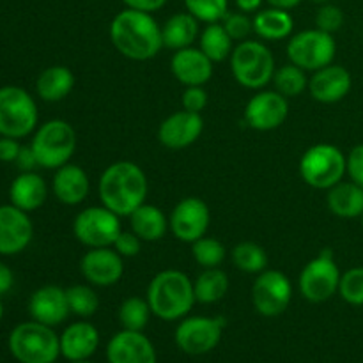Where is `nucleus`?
Segmentation results:
<instances>
[{
  "instance_id": "nucleus-35",
  "label": "nucleus",
  "mask_w": 363,
  "mask_h": 363,
  "mask_svg": "<svg viewBox=\"0 0 363 363\" xmlns=\"http://www.w3.org/2000/svg\"><path fill=\"white\" fill-rule=\"evenodd\" d=\"M151 307L147 300L138 296L126 298L119 307V323L123 330L142 332L151 319Z\"/></svg>"
},
{
  "instance_id": "nucleus-3",
  "label": "nucleus",
  "mask_w": 363,
  "mask_h": 363,
  "mask_svg": "<svg viewBox=\"0 0 363 363\" xmlns=\"http://www.w3.org/2000/svg\"><path fill=\"white\" fill-rule=\"evenodd\" d=\"M151 312L162 321H179L194 308V280L179 269H163L151 279L147 286Z\"/></svg>"
},
{
  "instance_id": "nucleus-44",
  "label": "nucleus",
  "mask_w": 363,
  "mask_h": 363,
  "mask_svg": "<svg viewBox=\"0 0 363 363\" xmlns=\"http://www.w3.org/2000/svg\"><path fill=\"white\" fill-rule=\"evenodd\" d=\"M346 172L353 183L363 188V144L354 145L346 156Z\"/></svg>"
},
{
  "instance_id": "nucleus-14",
  "label": "nucleus",
  "mask_w": 363,
  "mask_h": 363,
  "mask_svg": "<svg viewBox=\"0 0 363 363\" xmlns=\"http://www.w3.org/2000/svg\"><path fill=\"white\" fill-rule=\"evenodd\" d=\"M211 223V211L199 197H184L174 206L169 218V229L183 243H194L206 236Z\"/></svg>"
},
{
  "instance_id": "nucleus-25",
  "label": "nucleus",
  "mask_w": 363,
  "mask_h": 363,
  "mask_svg": "<svg viewBox=\"0 0 363 363\" xmlns=\"http://www.w3.org/2000/svg\"><path fill=\"white\" fill-rule=\"evenodd\" d=\"M48 197V186L38 172H21L9 188L11 204L32 213L41 208Z\"/></svg>"
},
{
  "instance_id": "nucleus-27",
  "label": "nucleus",
  "mask_w": 363,
  "mask_h": 363,
  "mask_svg": "<svg viewBox=\"0 0 363 363\" xmlns=\"http://www.w3.org/2000/svg\"><path fill=\"white\" fill-rule=\"evenodd\" d=\"M326 204L339 218H358L363 213V188L353 181H340L328 190Z\"/></svg>"
},
{
  "instance_id": "nucleus-28",
  "label": "nucleus",
  "mask_w": 363,
  "mask_h": 363,
  "mask_svg": "<svg viewBox=\"0 0 363 363\" xmlns=\"http://www.w3.org/2000/svg\"><path fill=\"white\" fill-rule=\"evenodd\" d=\"M252 20H254V34L264 41H280L293 35L294 20L286 9L269 6L268 9H259Z\"/></svg>"
},
{
  "instance_id": "nucleus-7",
  "label": "nucleus",
  "mask_w": 363,
  "mask_h": 363,
  "mask_svg": "<svg viewBox=\"0 0 363 363\" xmlns=\"http://www.w3.org/2000/svg\"><path fill=\"white\" fill-rule=\"evenodd\" d=\"M38 105L25 89L0 87V137H28L38 128Z\"/></svg>"
},
{
  "instance_id": "nucleus-18",
  "label": "nucleus",
  "mask_w": 363,
  "mask_h": 363,
  "mask_svg": "<svg viewBox=\"0 0 363 363\" xmlns=\"http://www.w3.org/2000/svg\"><path fill=\"white\" fill-rule=\"evenodd\" d=\"M202 131H204V119L201 113L179 110L162 121L158 128V140L163 147L177 151L195 144L201 138Z\"/></svg>"
},
{
  "instance_id": "nucleus-19",
  "label": "nucleus",
  "mask_w": 363,
  "mask_h": 363,
  "mask_svg": "<svg viewBox=\"0 0 363 363\" xmlns=\"http://www.w3.org/2000/svg\"><path fill=\"white\" fill-rule=\"evenodd\" d=\"M213 60L199 46L176 50L170 59V69L176 80L184 87H204L213 77Z\"/></svg>"
},
{
  "instance_id": "nucleus-52",
  "label": "nucleus",
  "mask_w": 363,
  "mask_h": 363,
  "mask_svg": "<svg viewBox=\"0 0 363 363\" xmlns=\"http://www.w3.org/2000/svg\"><path fill=\"white\" fill-rule=\"evenodd\" d=\"M312 2H315V4H328L330 0H312Z\"/></svg>"
},
{
  "instance_id": "nucleus-13",
  "label": "nucleus",
  "mask_w": 363,
  "mask_h": 363,
  "mask_svg": "<svg viewBox=\"0 0 363 363\" xmlns=\"http://www.w3.org/2000/svg\"><path fill=\"white\" fill-rule=\"evenodd\" d=\"M223 328H225L223 318H206V315L183 318V321L176 328L174 339L183 353L199 357L218 346Z\"/></svg>"
},
{
  "instance_id": "nucleus-30",
  "label": "nucleus",
  "mask_w": 363,
  "mask_h": 363,
  "mask_svg": "<svg viewBox=\"0 0 363 363\" xmlns=\"http://www.w3.org/2000/svg\"><path fill=\"white\" fill-rule=\"evenodd\" d=\"M74 87V74L66 66H50L35 80V94L48 103L62 101Z\"/></svg>"
},
{
  "instance_id": "nucleus-16",
  "label": "nucleus",
  "mask_w": 363,
  "mask_h": 363,
  "mask_svg": "<svg viewBox=\"0 0 363 363\" xmlns=\"http://www.w3.org/2000/svg\"><path fill=\"white\" fill-rule=\"evenodd\" d=\"M80 272L92 287L116 286L124 275V257L113 247L89 248L80 259Z\"/></svg>"
},
{
  "instance_id": "nucleus-46",
  "label": "nucleus",
  "mask_w": 363,
  "mask_h": 363,
  "mask_svg": "<svg viewBox=\"0 0 363 363\" xmlns=\"http://www.w3.org/2000/svg\"><path fill=\"white\" fill-rule=\"evenodd\" d=\"M16 167L21 170V172H34L39 167L38 158H35L34 151H32L30 145H21L20 155L16 158Z\"/></svg>"
},
{
  "instance_id": "nucleus-51",
  "label": "nucleus",
  "mask_w": 363,
  "mask_h": 363,
  "mask_svg": "<svg viewBox=\"0 0 363 363\" xmlns=\"http://www.w3.org/2000/svg\"><path fill=\"white\" fill-rule=\"evenodd\" d=\"M2 318H4V303L0 301V321H2Z\"/></svg>"
},
{
  "instance_id": "nucleus-50",
  "label": "nucleus",
  "mask_w": 363,
  "mask_h": 363,
  "mask_svg": "<svg viewBox=\"0 0 363 363\" xmlns=\"http://www.w3.org/2000/svg\"><path fill=\"white\" fill-rule=\"evenodd\" d=\"M272 7H279V9H286L291 11L294 9L296 6H300L301 0H266Z\"/></svg>"
},
{
  "instance_id": "nucleus-53",
  "label": "nucleus",
  "mask_w": 363,
  "mask_h": 363,
  "mask_svg": "<svg viewBox=\"0 0 363 363\" xmlns=\"http://www.w3.org/2000/svg\"><path fill=\"white\" fill-rule=\"evenodd\" d=\"M73 363H91L89 360H78V362H73Z\"/></svg>"
},
{
  "instance_id": "nucleus-43",
  "label": "nucleus",
  "mask_w": 363,
  "mask_h": 363,
  "mask_svg": "<svg viewBox=\"0 0 363 363\" xmlns=\"http://www.w3.org/2000/svg\"><path fill=\"white\" fill-rule=\"evenodd\" d=\"M181 105H183V110L201 113L202 110L208 106V92H206V89L201 87V85L186 87L184 89L183 96H181Z\"/></svg>"
},
{
  "instance_id": "nucleus-36",
  "label": "nucleus",
  "mask_w": 363,
  "mask_h": 363,
  "mask_svg": "<svg viewBox=\"0 0 363 363\" xmlns=\"http://www.w3.org/2000/svg\"><path fill=\"white\" fill-rule=\"evenodd\" d=\"M191 255L202 268H220L225 261L227 250L222 241L216 238L202 236L191 243Z\"/></svg>"
},
{
  "instance_id": "nucleus-2",
  "label": "nucleus",
  "mask_w": 363,
  "mask_h": 363,
  "mask_svg": "<svg viewBox=\"0 0 363 363\" xmlns=\"http://www.w3.org/2000/svg\"><path fill=\"white\" fill-rule=\"evenodd\" d=\"M149 184L145 172L135 162L121 160L103 170L98 183L101 206L116 215L130 216L147 199Z\"/></svg>"
},
{
  "instance_id": "nucleus-23",
  "label": "nucleus",
  "mask_w": 363,
  "mask_h": 363,
  "mask_svg": "<svg viewBox=\"0 0 363 363\" xmlns=\"http://www.w3.org/2000/svg\"><path fill=\"white\" fill-rule=\"evenodd\" d=\"M91 190V181L87 172L74 163L59 167L53 174L52 191L57 201L66 206H78L87 199Z\"/></svg>"
},
{
  "instance_id": "nucleus-6",
  "label": "nucleus",
  "mask_w": 363,
  "mask_h": 363,
  "mask_svg": "<svg viewBox=\"0 0 363 363\" xmlns=\"http://www.w3.org/2000/svg\"><path fill=\"white\" fill-rule=\"evenodd\" d=\"M30 147L41 169L57 170L69 163L77 149L74 128L64 119H52L35 128Z\"/></svg>"
},
{
  "instance_id": "nucleus-45",
  "label": "nucleus",
  "mask_w": 363,
  "mask_h": 363,
  "mask_svg": "<svg viewBox=\"0 0 363 363\" xmlns=\"http://www.w3.org/2000/svg\"><path fill=\"white\" fill-rule=\"evenodd\" d=\"M20 142L18 138L11 137H0V162H16L18 155H20Z\"/></svg>"
},
{
  "instance_id": "nucleus-20",
  "label": "nucleus",
  "mask_w": 363,
  "mask_h": 363,
  "mask_svg": "<svg viewBox=\"0 0 363 363\" xmlns=\"http://www.w3.org/2000/svg\"><path fill=\"white\" fill-rule=\"evenodd\" d=\"M351 85H353V78L350 71L337 64H330L312 73L308 80V91L315 101L332 105V103L342 101L350 94Z\"/></svg>"
},
{
  "instance_id": "nucleus-31",
  "label": "nucleus",
  "mask_w": 363,
  "mask_h": 363,
  "mask_svg": "<svg viewBox=\"0 0 363 363\" xmlns=\"http://www.w3.org/2000/svg\"><path fill=\"white\" fill-rule=\"evenodd\" d=\"M229 291V277L222 268H204V272L194 280L195 301L211 305L223 300Z\"/></svg>"
},
{
  "instance_id": "nucleus-8",
  "label": "nucleus",
  "mask_w": 363,
  "mask_h": 363,
  "mask_svg": "<svg viewBox=\"0 0 363 363\" xmlns=\"http://www.w3.org/2000/svg\"><path fill=\"white\" fill-rule=\"evenodd\" d=\"M346 156L333 144H315L300 160V176L315 190H330L346 176Z\"/></svg>"
},
{
  "instance_id": "nucleus-5",
  "label": "nucleus",
  "mask_w": 363,
  "mask_h": 363,
  "mask_svg": "<svg viewBox=\"0 0 363 363\" xmlns=\"http://www.w3.org/2000/svg\"><path fill=\"white\" fill-rule=\"evenodd\" d=\"M9 351L20 363H53L60 354V337L52 326L32 319L14 326Z\"/></svg>"
},
{
  "instance_id": "nucleus-42",
  "label": "nucleus",
  "mask_w": 363,
  "mask_h": 363,
  "mask_svg": "<svg viewBox=\"0 0 363 363\" xmlns=\"http://www.w3.org/2000/svg\"><path fill=\"white\" fill-rule=\"evenodd\" d=\"M142 248V240L133 233V230H121V234L117 236L116 243H113V250L121 255V257H135V255L140 254Z\"/></svg>"
},
{
  "instance_id": "nucleus-54",
  "label": "nucleus",
  "mask_w": 363,
  "mask_h": 363,
  "mask_svg": "<svg viewBox=\"0 0 363 363\" xmlns=\"http://www.w3.org/2000/svg\"><path fill=\"white\" fill-rule=\"evenodd\" d=\"M360 218H362V225H363V213H362V216H360Z\"/></svg>"
},
{
  "instance_id": "nucleus-9",
  "label": "nucleus",
  "mask_w": 363,
  "mask_h": 363,
  "mask_svg": "<svg viewBox=\"0 0 363 363\" xmlns=\"http://www.w3.org/2000/svg\"><path fill=\"white\" fill-rule=\"evenodd\" d=\"M286 50L289 62L314 73L321 67L333 64L337 43L333 39V34H328V32L315 27L291 35Z\"/></svg>"
},
{
  "instance_id": "nucleus-38",
  "label": "nucleus",
  "mask_w": 363,
  "mask_h": 363,
  "mask_svg": "<svg viewBox=\"0 0 363 363\" xmlns=\"http://www.w3.org/2000/svg\"><path fill=\"white\" fill-rule=\"evenodd\" d=\"M184 6L202 23H218L229 13V0H184Z\"/></svg>"
},
{
  "instance_id": "nucleus-37",
  "label": "nucleus",
  "mask_w": 363,
  "mask_h": 363,
  "mask_svg": "<svg viewBox=\"0 0 363 363\" xmlns=\"http://www.w3.org/2000/svg\"><path fill=\"white\" fill-rule=\"evenodd\" d=\"M67 303L73 314L80 315V318H91L98 312L99 308V298L98 293L92 289V286H85V284H77L66 289Z\"/></svg>"
},
{
  "instance_id": "nucleus-39",
  "label": "nucleus",
  "mask_w": 363,
  "mask_h": 363,
  "mask_svg": "<svg viewBox=\"0 0 363 363\" xmlns=\"http://www.w3.org/2000/svg\"><path fill=\"white\" fill-rule=\"evenodd\" d=\"M339 294L346 303L362 307L363 305V268H351L342 273L339 284Z\"/></svg>"
},
{
  "instance_id": "nucleus-11",
  "label": "nucleus",
  "mask_w": 363,
  "mask_h": 363,
  "mask_svg": "<svg viewBox=\"0 0 363 363\" xmlns=\"http://www.w3.org/2000/svg\"><path fill=\"white\" fill-rule=\"evenodd\" d=\"M121 230V216L105 206L82 209L73 220L74 238L87 248L113 247Z\"/></svg>"
},
{
  "instance_id": "nucleus-17",
  "label": "nucleus",
  "mask_w": 363,
  "mask_h": 363,
  "mask_svg": "<svg viewBox=\"0 0 363 363\" xmlns=\"http://www.w3.org/2000/svg\"><path fill=\"white\" fill-rule=\"evenodd\" d=\"M34 238V225L27 211L13 204L0 206V255L21 254Z\"/></svg>"
},
{
  "instance_id": "nucleus-15",
  "label": "nucleus",
  "mask_w": 363,
  "mask_h": 363,
  "mask_svg": "<svg viewBox=\"0 0 363 363\" xmlns=\"http://www.w3.org/2000/svg\"><path fill=\"white\" fill-rule=\"evenodd\" d=\"M289 113V103L286 96L277 91H259L248 99L243 119L252 130L272 131L282 126Z\"/></svg>"
},
{
  "instance_id": "nucleus-24",
  "label": "nucleus",
  "mask_w": 363,
  "mask_h": 363,
  "mask_svg": "<svg viewBox=\"0 0 363 363\" xmlns=\"http://www.w3.org/2000/svg\"><path fill=\"white\" fill-rule=\"evenodd\" d=\"M99 346V332L85 321L73 323L60 335V354L69 362L87 360Z\"/></svg>"
},
{
  "instance_id": "nucleus-10",
  "label": "nucleus",
  "mask_w": 363,
  "mask_h": 363,
  "mask_svg": "<svg viewBox=\"0 0 363 363\" xmlns=\"http://www.w3.org/2000/svg\"><path fill=\"white\" fill-rule=\"evenodd\" d=\"M339 266L333 259V252L330 248L319 252L318 257L308 261L301 269L298 287L301 296L311 303H323L339 293L340 284Z\"/></svg>"
},
{
  "instance_id": "nucleus-1",
  "label": "nucleus",
  "mask_w": 363,
  "mask_h": 363,
  "mask_svg": "<svg viewBox=\"0 0 363 363\" xmlns=\"http://www.w3.org/2000/svg\"><path fill=\"white\" fill-rule=\"evenodd\" d=\"M110 41L123 57L144 62L163 48L162 27L151 13L126 7L110 23Z\"/></svg>"
},
{
  "instance_id": "nucleus-12",
  "label": "nucleus",
  "mask_w": 363,
  "mask_h": 363,
  "mask_svg": "<svg viewBox=\"0 0 363 363\" xmlns=\"http://www.w3.org/2000/svg\"><path fill=\"white\" fill-rule=\"evenodd\" d=\"M293 300V284L286 273L279 269H264L252 286V303L264 318L284 314Z\"/></svg>"
},
{
  "instance_id": "nucleus-32",
  "label": "nucleus",
  "mask_w": 363,
  "mask_h": 363,
  "mask_svg": "<svg viewBox=\"0 0 363 363\" xmlns=\"http://www.w3.org/2000/svg\"><path fill=\"white\" fill-rule=\"evenodd\" d=\"M233 39L227 34L222 21L218 23H208L204 30L199 35V48L213 60V62H223L233 53Z\"/></svg>"
},
{
  "instance_id": "nucleus-4",
  "label": "nucleus",
  "mask_w": 363,
  "mask_h": 363,
  "mask_svg": "<svg viewBox=\"0 0 363 363\" xmlns=\"http://www.w3.org/2000/svg\"><path fill=\"white\" fill-rule=\"evenodd\" d=\"M229 60L234 80L250 91L264 89L273 80L277 69L272 50L259 39H245L238 43Z\"/></svg>"
},
{
  "instance_id": "nucleus-47",
  "label": "nucleus",
  "mask_w": 363,
  "mask_h": 363,
  "mask_svg": "<svg viewBox=\"0 0 363 363\" xmlns=\"http://www.w3.org/2000/svg\"><path fill=\"white\" fill-rule=\"evenodd\" d=\"M124 6L130 7V9L144 11V13H155L160 11L167 4V0H123Z\"/></svg>"
},
{
  "instance_id": "nucleus-33",
  "label": "nucleus",
  "mask_w": 363,
  "mask_h": 363,
  "mask_svg": "<svg viewBox=\"0 0 363 363\" xmlns=\"http://www.w3.org/2000/svg\"><path fill=\"white\" fill-rule=\"evenodd\" d=\"M230 261L240 272L250 273V275H259L268 269V254L261 245L254 243V241L238 243L230 250Z\"/></svg>"
},
{
  "instance_id": "nucleus-41",
  "label": "nucleus",
  "mask_w": 363,
  "mask_h": 363,
  "mask_svg": "<svg viewBox=\"0 0 363 363\" xmlns=\"http://www.w3.org/2000/svg\"><path fill=\"white\" fill-rule=\"evenodd\" d=\"M344 25V13L340 7L333 6V4H323L319 7L318 14H315V27L321 30L333 34L339 30Z\"/></svg>"
},
{
  "instance_id": "nucleus-29",
  "label": "nucleus",
  "mask_w": 363,
  "mask_h": 363,
  "mask_svg": "<svg viewBox=\"0 0 363 363\" xmlns=\"http://www.w3.org/2000/svg\"><path fill=\"white\" fill-rule=\"evenodd\" d=\"M131 230L140 238L142 241H160L169 230V218L165 213L155 204H144L135 209L130 216Z\"/></svg>"
},
{
  "instance_id": "nucleus-26",
  "label": "nucleus",
  "mask_w": 363,
  "mask_h": 363,
  "mask_svg": "<svg viewBox=\"0 0 363 363\" xmlns=\"http://www.w3.org/2000/svg\"><path fill=\"white\" fill-rule=\"evenodd\" d=\"M201 21L186 13H176L162 25V38H163V46L170 50H181L188 48V46H194V43L197 41L199 35H201V28H199Z\"/></svg>"
},
{
  "instance_id": "nucleus-22",
  "label": "nucleus",
  "mask_w": 363,
  "mask_h": 363,
  "mask_svg": "<svg viewBox=\"0 0 363 363\" xmlns=\"http://www.w3.org/2000/svg\"><path fill=\"white\" fill-rule=\"evenodd\" d=\"M28 312L32 319L46 326H59L69 315L66 289L59 286H43L28 300Z\"/></svg>"
},
{
  "instance_id": "nucleus-21",
  "label": "nucleus",
  "mask_w": 363,
  "mask_h": 363,
  "mask_svg": "<svg viewBox=\"0 0 363 363\" xmlns=\"http://www.w3.org/2000/svg\"><path fill=\"white\" fill-rule=\"evenodd\" d=\"M108 363H156V350L142 332L123 330L106 346Z\"/></svg>"
},
{
  "instance_id": "nucleus-49",
  "label": "nucleus",
  "mask_w": 363,
  "mask_h": 363,
  "mask_svg": "<svg viewBox=\"0 0 363 363\" xmlns=\"http://www.w3.org/2000/svg\"><path fill=\"white\" fill-rule=\"evenodd\" d=\"M234 2H236L238 9L250 14V13H257V11L261 9L262 2H266V0H234Z\"/></svg>"
},
{
  "instance_id": "nucleus-40",
  "label": "nucleus",
  "mask_w": 363,
  "mask_h": 363,
  "mask_svg": "<svg viewBox=\"0 0 363 363\" xmlns=\"http://www.w3.org/2000/svg\"><path fill=\"white\" fill-rule=\"evenodd\" d=\"M222 25L225 27L227 34L230 35V39L238 43L248 39L252 32H254V20H252L247 13H243V11H238V13H227L225 18L222 20Z\"/></svg>"
},
{
  "instance_id": "nucleus-48",
  "label": "nucleus",
  "mask_w": 363,
  "mask_h": 363,
  "mask_svg": "<svg viewBox=\"0 0 363 363\" xmlns=\"http://www.w3.org/2000/svg\"><path fill=\"white\" fill-rule=\"evenodd\" d=\"M14 284V275L11 272L9 266H6L4 262H0V296L6 293H9L13 289Z\"/></svg>"
},
{
  "instance_id": "nucleus-34",
  "label": "nucleus",
  "mask_w": 363,
  "mask_h": 363,
  "mask_svg": "<svg viewBox=\"0 0 363 363\" xmlns=\"http://www.w3.org/2000/svg\"><path fill=\"white\" fill-rule=\"evenodd\" d=\"M273 85L275 91L280 92L282 96L289 98H296V96L303 94L308 89V77L307 71L298 67L296 64L289 62L286 66L277 67L273 73Z\"/></svg>"
}]
</instances>
